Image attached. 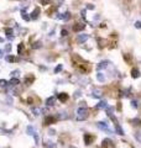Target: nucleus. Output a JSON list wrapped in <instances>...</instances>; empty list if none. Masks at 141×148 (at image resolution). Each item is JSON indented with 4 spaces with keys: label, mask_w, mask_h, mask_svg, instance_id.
I'll use <instances>...</instances> for the list:
<instances>
[{
    "label": "nucleus",
    "mask_w": 141,
    "mask_h": 148,
    "mask_svg": "<svg viewBox=\"0 0 141 148\" xmlns=\"http://www.w3.org/2000/svg\"><path fill=\"white\" fill-rule=\"evenodd\" d=\"M57 18H59V20H65V21H67V20H69L71 18V14L67 11V12H65V14H58L57 15Z\"/></svg>",
    "instance_id": "nucleus-6"
},
{
    "label": "nucleus",
    "mask_w": 141,
    "mask_h": 148,
    "mask_svg": "<svg viewBox=\"0 0 141 148\" xmlns=\"http://www.w3.org/2000/svg\"><path fill=\"white\" fill-rule=\"evenodd\" d=\"M89 116V111L87 107H83V106H80L77 111V120L78 121H84L87 117Z\"/></svg>",
    "instance_id": "nucleus-1"
},
{
    "label": "nucleus",
    "mask_w": 141,
    "mask_h": 148,
    "mask_svg": "<svg viewBox=\"0 0 141 148\" xmlns=\"http://www.w3.org/2000/svg\"><path fill=\"white\" fill-rule=\"evenodd\" d=\"M132 123L134 125H141V120L140 119H134L132 120Z\"/></svg>",
    "instance_id": "nucleus-31"
},
{
    "label": "nucleus",
    "mask_w": 141,
    "mask_h": 148,
    "mask_svg": "<svg viewBox=\"0 0 141 148\" xmlns=\"http://www.w3.org/2000/svg\"><path fill=\"white\" fill-rule=\"evenodd\" d=\"M115 132H116L118 135H120V136H123V135H125V133H124V130L121 128V126H120V125H119L118 122L115 123Z\"/></svg>",
    "instance_id": "nucleus-11"
},
{
    "label": "nucleus",
    "mask_w": 141,
    "mask_h": 148,
    "mask_svg": "<svg viewBox=\"0 0 141 148\" xmlns=\"http://www.w3.org/2000/svg\"><path fill=\"white\" fill-rule=\"evenodd\" d=\"M26 132H27V135L32 136V135L36 132V130L33 128V126H31V125H30V126H27V127H26Z\"/></svg>",
    "instance_id": "nucleus-16"
},
{
    "label": "nucleus",
    "mask_w": 141,
    "mask_h": 148,
    "mask_svg": "<svg viewBox=\"0 0 141 148\" xmlns=\"http://www.w3.org/2000/svg\"><path fill=\"white\" fill-rule=\"evenodd\" d=\"M22 49H24V45H22V43H20V45H19V48H17V52H19V54H21Z\"/></svg>",
    "instance_id": "nucleus-30"
},
{
    "label": "nucleus",
    "mask_w": 141,
    "mask_h": 148,
    "mask_svg": "<svg viewBox=\"0 0 141 148\" xmlns=\"http://www.w3.org/2000/svg\"><path fill=\"white\" fill-rule=\"evenodd\" d=\"M135 27H136V28H141V22H140V21H136V22H135Z\"/></svg>",
    "instance_id": "nucleus-37"
},
{
    "label": "nucleus",
    "mask_w": 141,
    "mask_h": 148,
    "mask_svg": "<svg viewBox=\"0 0 141 148\" xmlns=\"http://www.w3.org/2000/svg\"><path fill=\"white\" fill-rule=\"evenodd\" d=\"M43 148H57L56 143L51 142V141H45L43 142Z\"/></svg>",
    "instance_id": "nucleus-12"
},
{
    "label": "nucleus",
    "mask_w": 141,
    "mask_h": 148,
    "mask_svg": "<svg viewBox=\"0 0 141 148\" xmlns=\"http://www.w3.org/2000/svg\"><path fill=\"white\" fill-rule=\"evenodd\" d=\"M131 77H132V78H139V77H140V70H139L137 68H134V69L131 70Z\"/></svg>",
    "instance_id": "nucleus-17"
},
{
    "label": "nucleus",
    "mask_w": 141,
    "mask_h": 148,
    "mask_svg": "<svg viewBox=\"0 0 141 148\" xmlns=\"http://www.w3.org/2000/svg\"><path fill=\"white\" fill-rule=\"evenodd\" d=\"M5 59H6L8 62H14V61H15V58L12 57V56H6V57H5Z\"/></svg>",
    "instance_id": "nucleus-29"
},
{
    "label": "nucleus",
    "mask_w": 141,
    "mask_h": 148,
    "mask_svg": "<svg viewBox=\"0 0 141 148\" xmlns=\"http://www.w3.org/2000/svg\"><path fill=\"white\" fill-rule=\"evenodd\" d=\"M10 51H11V45H6V46H5V52L9 53Z\"/></svg>",
    "instance_id": "nucleus-34"
},
{
    "label": "nucleus",
    "mask_w": 141,
    "mask_h": 148,
    "mask_svg": "<svg viewBox=\"0 0 141 148\" xmlns=\"http://www.w3.org/2000/svg\"><path fill=\"white\" fill-rule=\"evenodd\" d=\"M95 107H97V109H107V107H108V104H107V101L104 100V101H100V102H98Z\"/></svg>",
    "instance_id": "nucleus-15"
},
{
    "label": "nucleus",
    "mask_w": 141,
    "mask_h": 148,
    "mask_svg": "<svg viewBox=\"0 0 141 148\" xmlns=\"http://www.w3.org/2000/svg\"><path fill=\"white\" fill-rule=\"evenodd\" d=\"M58 99H59V101L65 102V101L68 100V94H66V92H61V94H58Z\"/></svg>",
    "instance_id": "nucleus-13"
},
{
    "label": "nucleus",
    "mask_w": 141,
    "mask_h": 148,
    "mask_svg": "<svg viewBox=\"0 0 141 148\" xmlns=\"http://www.w3.org/2000/svg\"><path fill=\"white\" fill-rule=\"evenodd\" d=\"M62 68H63V65H62V64H58V65L54 68V73H56V74H57V73H59V72L62 70Z\"/></svg>",
    "instance_id": "nucleus-27"
},
{
    "label": "nucleus",
    "mask_w": 141,
    "mask_h": 148,
    "mask_svg": "<svg viewBox=\"0 0 141 148\" xmlns=\"http://www.w3.org/2000/svg\"><path fill=\"white\" fill-rule=\"evenodd\" d=\"M69 148H76V147H73V146H71V147H69Z\"/></svg>",
    "instance_id": "nucleus-43"
},
{
    "label": "nucleus",
    "mask_w": 141,
    "mask_h": 148,
    "mask_svg": "<svg viewBox=\"0 0 141 148\" xmlns=\"http://www.w3.org/2000/svg\"><path fill=\"white\" fill-rule=\"evenodd\" d=\"M38 16H40V8H35V9H33V11L31 12L30 18H31V20H37Z\"/></svg>",
    "instance_id": "nucleus-4"
},
{
    "label": "nucleus",
    "mask_w": 141,
    "mask_h": 148,
    "mask_svg": "<svg viewBox=\"0 0 141 148\" xmlns=\"http://www.w3.org/2000/svg\"><path fill=\"white\" fill-rule=\"evenodd\" d=\"M97 79H98L100 83H104V80H105V75H104L103 73H100V72H99V73L97 74Z\"/></svg>",
    "instance_id": "nucleus-19"
},
{
    "label": "nucleus",
    "mask_w": 141,
    "mask_h": 148,
    "mask_svg": "<svg viewBox=\"0 0 141 148\" xmlns=\"http://www.w3.org/2000/svg\"><path fill=\"white\" fill-rule=\"evenodd\" d=\"M88 38H89V35H87V33H82V35H79V36L77 37V41H78L79 43H83V42H86Z\"/></svg>",
    "instance_id": "nucleus-7"
},
{
    "label": "nucleus",
    "mask_w": 141,
    "mask_h": 148,
    "mask_svg": "<svg viewBox=\"0 0 141 148\" xmlns=\"http://www.w3.org/2000/svg\"><path fill=\"white\" fill-rule=\"evenodd\" d=\"M32 47H33V48H40V47H41V42H35V43L32 45Z\"/></svg>",
    "instance_id": "nucleus-32"
},
{
    "label": "nucleus",
    "mask_w": 141,
    "mask_h": 148,
    "mask_svg": "<svg viewBox=\"0 0 141 148\" xmlns=\"http://www.w3.org/2000/svg\"><path fill=\"white\" fill-rule=\"evenodd\" d=\"M9 85V82H6L5 79H0V86L1 88H6Z\"/></svg>",
    "instance_id": "nucleus-23"
},
{
    "label": "nucleus",
    "mask_w": 141,
    "mask_h": 148,
    "mask_svg": "<svg viewBox=\"0 0 141 148\" xmlns=\"http://www.w3.org/2000/svg\"><path fill=\"white\" fill-rule=\"evenodd\" d=\"M9 84H10V85H12V86H17V85L20 84V82H19V79H17V78L12 77V79L9 82Z\"/></svg>",
    "instance_id": "nucleus-18"
},
{
    "label": "nucleus",
    "mask_w": 141,
    "mask_h": 148,
    "mask_svg": "<svg viewBox=\"0 0 141 148\" xmlns=\"http://www.w3.org/2000/svg\"><path fill=\"white\" fill-rule=\"evenodd\" d=\"M87 8H88L89 10H93V9H94V5H92V4H88V6H87Z\"/></svg>",
    "instance_id": "nucleus-40"
},
{
    "label": "nucleus",
    "mask_w": 141,
    "mask_h": 148,
    "mask_svg": "<svg viewBox=\"0 0 141 148\" xmlns=\"http://www.w3.org/2000/svg\"><path fill=\"white\" fill-rule=\"evenodd\" d=\"M73 96H74V99H78V98H80V96H82V92H80V90H77V91H74Z\"/></svg>",
    "instance_id": "nucleus-26"
},
{
    "label": "nucleus",
    "mask_w": 141,
    "mask_h": 148,
    "mask_svg": "<svg viewBox=\"0 0 141 148\" xmlns=\"http://www.w3.org/2000/svg\"><path fill=\"white\" fill-rule=\"evenodd\" d=\"M48 133H50L51 136H53V135L56 133V131H54V130H52V128H51V130H48Z\"/></svg>",
    "instance_id": "nucleus-38"
},
{
    "label": "nucleus",
    "mask_w": 141,
    "mask_h": 148,
    "mask_svg": "<svg viewBox=\"0 0 141 148\" xmlns=\"http://www.w3.org/2000/svg\"><path fill=\"white\" fill-rule=\"evenodd\" d=\"M102 95H103V91L100 89H93V91H92V96L93 98L99 99V98H102Z\"/></svg>",
    "instance_id": "nucleus-3"
},
{
    "label": "nucleus",
    "mask_w": 141,
    "mask_h": 148,
    "mask_svg": "<svg viewBox=\"0 0 141 148\" xmlns=\"http://www.w3.org/2000/svg\"><path fill=\"white\" fill-rule=\"evenodd\" d=\"M131 106L136 109V107L139 106V105H137V101H136V100H132V101H131Z\"/></svg>",
    "instance_id": "nucleus-35"
},
{
    "label": "nucleus",
    "mask_w": 141,
    "mask_h": 148,
    "mask_svg": "<svg viewBox=\"0 0 141 148\" xmlns=\"http://www.w3.org/2000/svg\"><path fill=\"white\" fill-rule=\"evenodd\" d=\"M43 123L45 125H52V123H54V116H46L45 120H43Z\"/></svg>",
    "instance_id": "nucleus-10"
},
{
    "label": "nucleus",
    "mask_w": 141,
    "mask_h": 148,
    "mask_svg": "<svg viewBox=\"0 0 141 148\" xmlns=\"http://www.w3.org/2000/svg\"><path fill=\"white\" fill-rule=\"evenodd\" d=\"M0 42H4V40L1 38V37H0Z\"/></svg>",
    "instance_id": "nucleus-42"
},
{
    "label": "nucleus",
    "mask_w": 141,
    "mask_h": 148,
    "mask_svg": "<svg viewBox=\"0 0 141 148\" xmlns=\"http://www.w3.org/2000/svg\"><path fill=\"white\" fill-rule=\"evenodd\" d=\"M93 141H94V136H92V135H89V133H86V135H84V143H86L87 146L92 144Z\"/></svg>",
    "instance_id": "nucleus-5"
},
{
    "label": "nucleus",
    "mask_w": 141,
    "mask_h": 148,
    "mask_svg": "<svg viewBox=\"0 0 141 148\" xmlns=\"http://www.w3.org/2000/svg\"><path fill=\"white\" fill-rule=\"evenodd\" d=\"M54 102H56V98H54V96H50V98L46 100V105H47V106H53Z\"/></svg>",
    "instance_id": "nucleus-14"
},
{
    "label": "nucleus",
    "mask_w": 141,
    "mask_h": 148,
    "mask_svg": "<svg viewBox=\"0 0 141 148\" xmlns=\"http://www.w3.org/2000/svg\"><path fill=\"white\" fill-rule=\"evenodd\" d=\"M84 27H86V25H84V24H77V25H74V26H73V31H74V32L83 31V30H84Z\"/></svg>",
    "instance_id": "nucleus-9"
},
{
    "label": "nucleus",
    "mask_w": 141,
    "mask_h": 148,
    "mask_svg": "<svg viewBox=\"0 0 141 148\" xmlns=\"http://www.w3.org/2000/svg\"><path fill=\"white\" fill-rule=\"evenodd\" d=\"M5 33H6V36L9 37L10 40L12 38V36H11V35H12V28H9V27H8V28H5Z\"/></svg>",
    "instance_id": "nucleus-22"
},
{
    "label": "nucleus",
    "mask_w": 141,
    "mask_h": 148,
    "mask_svg": "<svg viewBox=\"0 0 141 148\" xmlns=\"http://www.w3.org/2000/svg\"><path fill=\"white\" fill-rule=\"evenodd\" d=\"M19 70H14V72H11V77H17L19 75Z\"/></svg>",
    "instance_id": "nucleus-33"
},
{
    "label": "nucleus",
    "mask_w": 141,
    "mask_h": 148,
    "mask_svg": "<svg viewBox=\"0 0 141 148\" xmlns=\"http://www.w3.org/2000/svg\"><path fill=\"white\" fill-rule=\"evenodd\" d=\"M21 17L24 18L25 21H29V20H31V18H30V16H29V14H27L26 11H24V10L21 11Z\"/></svg>",
    "instance_id": "nucleus-21"
},
{
    "label": "nucleus",
    "mask_w": 141,
    "mask_h": 148,
    "mask_svg": "<svg viewBox=\"0 0 141 148\" xmlns=\"http://www.w3.org/2000/svg\"><path fill=\"white\" fill-rule=\"evenodd\" d=\"M102 143H103V144H102L103 147H108V146H111V141H110V139H104Z\"/></svg>",
    "instance_id": "nucleus-25"
},
{
    "label": "nucleus",
    "mask_w": 141,
    "mask_h": 148,
    "mask_svg": "<svg viewBox=\"0 0 141 148\" xmlns=\"http://www.w3.org/2000/svg\"><path fill=\"white\" fill-rule=\"evenodd\" d=\"M97 126H98V128H100L102 131H104V132H107V133H113V131L108 127V125H107V122H103V121H99V122H97Z\"/></svg>",
    "instance_id": "nucleus-2"
},
{
    "label": "nucleus",
    "mask_w": 141,
    "mask_h": 148,
    "mask_svg": "<svg viewBox=\"0 0 141 148\" xmlns=\"http://www.w3.org/2000/svg\"><path fill=\"white\" fill-rule=\"evenodd\" d=\"M59 114H61V115H59L58 117L61 119V120H63V119H68V114L66 112V111H65V112H63V111H62V112H59Z\"/></svg>",
    "instance_id": "nucleus-24"
},
{
    "label": "nucleus",
    "mask_w": 141,
    "mask_h": 148,
    "mask_svg": "<svg viewBox=\"0 0 141 148\" xmlns=\"http://www.w3.org/2000/svg\"><path fill=\"white\" fill-rule=\"evenodd\" d=\"M86 14H87L86 10H82V11H80V15H82V17H84V18H86Z\"/></svg>",
    "instance_id": "nucleus-39"
},
{
    "label": "nucleus",
    "mask_w": 141,
    "mask_h": 148,
    "mask_svg": "<svg viewBox=\"0 0 141 148\" xmlns=\"http://www.w3.org/2000/svg\"><path fill=\"white\" fill-rule=\"evenodd\" d=\"M32 137H33V139H35V143L37 144V143H38V141H40V138H38V133H37V132H35V133L32 135Z\"/></svg>",
    "instance_id": "nucleus-28"
},
{
    "label": "nucleus",
    "mask_w": 141,
    "mask_h": 148,
    "mask_svg": "<svg viewBox=\"0 0 141 148\" xmlns=\"http://www.w3.org/2000/svg\"><path fill=\"white\" fill-rule=\"evenodd\" d=\"M109 64H110V62H108V61H104V62H100L98 65H97V69L98 70H102V69H107L108 67H109Z\"/></svg>",
    "instance_id": "nucleus-8"
},
{
    "label": "nucleus",
    "mask_w": 141,
    "mask_h": 148,
    "mask_svg": "<svg viewBox=\"0 0 141 148\" xmlns=\"http://www.w3.org/2000/svg\"><path fill=\"white\" fill-rule=\"evenodd\" d=\"M3 57V51H0V58Z\"/></svg>",
    "instance_id": "nucleus-41"
},
{
    "label": "nucleus",
    "mask_w": 141,
    "mask_h": 148,
    "mask_svg": "<svg viewBox=\"0 0 141 148\" xmlns=\"http://www.w3.org/2000/svg\"><path fill=\"white\" fill-rule=\"evenodd\" d=\"M67 35H68V32H67V30H65V28H63V30L61 31V36H63V37H65V36H67Z\"/></svg>",
    "instance_id": "nucleus-36"
},
{
    "label": "nucleus",
    "mask_w": 141,
    "mask_h": 148,
    "mask_svg": "<svg viewBox=\"0 0 141 148\" xmlns=\"http://www.w3.org/2000/svg\"><path fill=\"white\" fill-rule=\"evenodd\" d=\"M32 114H33V116H38L40 114H41L42 112V110L41 109H38V107H32Z\"/></svg>",
    "instance_id": "nucleus-20"
}]
</instances>
